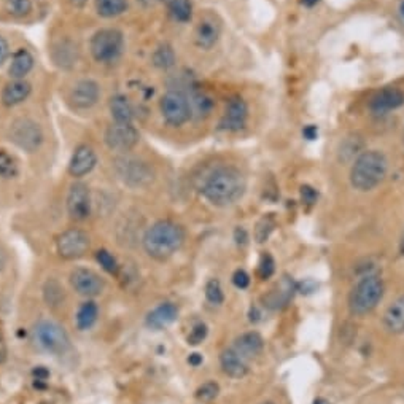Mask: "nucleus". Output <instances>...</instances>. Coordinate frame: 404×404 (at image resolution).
Masks as SVG:
<instances>
[{
	"instance_id": "6e6d98bb",
	"label": "nucleus",
	"mask_w": 404,
	"mask_h": 404,
	"mask_svg": "<svg viewBox=\"0 0 404 404\" xmlns=\"http://www.w3.org/2000/svg\"><path fill=\"white\" fill-rule=\"evenodd\" d=\"M400 13H401V18L404 19V0H403L401 5H400Z\"/></svg>"
},
{
	"instance_id": "4d7b16f0",
	"label": "nucleus",
	"mask_w": 404,
	"mask_h": 404,
	"mask_svg": "<svg viewBox=\"0 0 404 404\" xmlns=\"http://www.w3.org/2000/svg\"><path fill=\"white\" fill-rule=\"evenodd\" d=\"M314 404H328L327 401H323V400H317Z\"/></svg>"
},
{
	"instance_id": "aec40b11",
	"label": "nucleus",
	"mask_w": 404,
	"mask_h": 404,
	"mask_svg": "<svg viewBox=\"0 0 404 404\" xmlns=\"http://www.w3.org/2000/svg\"><path fill=\"white\" fill-rule=\"evenodd\" d=\"M32 94V84L28 80H10L0 92V101L5 107H16V105L28 101Z\"/></svg>"
},
{
	"instance_id": "bb28decb",
	"label": "nucleus",
	"mask_w": 404,
	"mask_h": 404,
	"mask_svg": "<svg viewBox=\"0 0 404 404\" xmlns=\"http://www.w3.org/2000/svg\"><path fill=\"white\" fill-rule=\"evenodd\" d=\"M234 350L239 355H242L245 360L256 356L263 350V339L258 333H245L236 339Z\"/></svg>"
},
{
	"instance_id": "c9c22d12",
	"label": "nucleus",
	"mask_w": 404,
	"mask_h": 404,
	"mask_svg": "<svg viewBox=\"0 0 404 404\" xmlns=\"http://www.w3.org/2000/svg\"><path fill=\"white\" fill-rule=\"evenodd\" d=\"M64 300V290L61 288L56 280H48L45 285V301L48 302V306L56 307Z\"/></svg>"
},
{
	"instance_id": "a18cd8bd",
	"label": "nucleus",
	"mask_w": 404,
	"mask_h": 404,
	"mask_svg": "<svg viewBox=\"0 0 404 404\" xmlns=\"http://www.w3.org/2000/svg\"><path fill=\"white\" fill-rule=\"evenodd\" d=\"M9 58H10V45L6 42V38L0 37V65H4Z\"/></svg>"
},
{
	"instance_id": "6e6552de",
	"label": "nucleus",
	"mask_w": 404,
	"mask_h": 404,
	"mask_svg": "<svg viewBox=\"0 0 404 404\" xmlns=\"http://www.w3.org/2000/svg\"><path fill=\"white\" fill-rule=\"evenodd\" d=\"M160 110L163 120L172 128H180L193 118L188 96L182 89H169L165 92L160 101Z\"/></svg>"
},
{
	"instance_id": "5fc2aeb1",
	"label": "nucleus",
	"mask_w": 404,
	"mask_h": 404,
	"mask_svg": "<svg viewBox=\"0 0 404 404\" xmlns=\"http://www.w3.org/2000/svg\"><path fill=\"white\" fill-rule=\"evenodd\" d=\"M400 250H401V255L404 256V234L401 237V242H400Z\"/></svg>"
},
{
	"instance_id": "58836bf2",
	"label": "nucleus",
	"mask_w": 404,
	"mask_h": 404,
	"mask_svg": "<svg viewBox=\"0 0 404 404\" xmlns=\"http://www.w3.org/2000/svg\"><path fill=\"white\" fill-rule=\"evenodd\" d=\"M205 297H207L212 304H217V306L224 301L223 288L217 279H212L205 285Z\"/></svg>"
},
{
	"instance_id": "7ed1b4c3",
	"label": "nucleus",
	"mask_w": 404,
	"mask_h": 404,
	"mask_svg": "<svg viewBox=\"0 0 404 404\" xmlns=\"http://www.w3.org/2000/svg\"><path fill=\"white\" fill-rule=\"evenodd\" d=\"M388 170V160L381 150H364L350 168V183L355 190L366 193L379 187Z\"/></svg>"
},
{
	"instance_id": "3c124183",
	"label": "nucleus",
	"mask_w": 404,
	"mask_h": 404,
	"mask_svg": "<svg viewBox=\"0 0 404 404\" xmlns=\"http://www.w3.org/2000/svg\"><path fill=\"white\" fill-rule=\"evenodd\" d=\"M5 264H6V255L4 253V250L0 249V271L5 268Z\"/></svg>"
},
{
	"instance_id": "0eeeda50",
	"label": "nucleus",
	"mask_w": 404,
	"mask_h": 404,
	"mask_svg": "<svg viewBox=\"0 0 404 404\" xmlns=\"http://www.w3.org/2000/svg\"><path fill=\"white\" fill-rule=\"evenodd\" d=\"M9 138L19 150L34 153L43 143V131L36 120L29 116L15 118L10 123Z\"/></svg>"
},
{
	"instance_id": "de8ad7c7",
	"label": "nucleus",
	"mask_w": 404,
	"mask_h": 404,
	"mask_svg": "<svg viewBox=\"0 0 404 404\" xmlns=\"http://www.w3.org/2000/svg\"><path fill=\"white\" fill-rule=\"evenodd\" d=\"M34 376H36V381H37V382H45L46 379H48L50 373H48V371H46L43 366H38V368L34 371Z\"/></svg>"
},
{
	"instance_id": "c85d7f7f",
	"label": "nucleus",
	"mask_w": 404,
	"mask_h": 404,
	"mask_svg": "<svg viewBox=\"0 0 404 404\" xmlns=\"http://www.w3.org/2000/svg\"><path fill=\"white\" fill-rule=\"evenodd\" d=\"M128 5V0H96V11L101 18L111 19L121 16Z\"/></svg>"
},
{
	"instance_id": "f8f14e48",
	"label": "nucleus",
	"mask_w": 404,
	"mask_h": 404,
	"mask_svg": "<svg viewBox=\"0 0 404 404\" xmlns=\"http://www.w3.org/2000/svg\"><path fill=\"white\" fill-rule=\"evenodd\" d=\"M58 253L64 260H78L89 249V237L84 231L70 228L58 237L56 241Z\"/></svg>"
},
{
	"instance_id": "473e14b6",
	"label": "nucleus",
	"mask_w": 404,
	"mask_h": 404,
	"mask_svg": "<svg viewBox=\"0 0 404 404\" xmlns=\"http://www.w3.org/2000/svg\"><path fill=\"white\" fill-rule=\"evenodd\" d=\"M77 46H74L69 42H61L59 45H56L55 50V59L56 62H59L61 65H72L77 61Z\"/></svg>"
},
{
	"instance_id": "ea45409f",
	"label": "nucleus",
	"mask_w": 404,
	"mask_h": 404,
	"mask_svg": "<svg viewBox=\"0 0 404 404\" xmlns=\"http://www.w3.org/2000/svg\"><path fill=\"white\" fill-rule=\"evenodd\" d=\"M218 392H220V387L217 382H205L196 390V398L202 403H209L217 398Z\"/></svg>"
},
{
	"instance_id": "423d86ee",
	"label": "nucleus",
	"mask_w": 404,
	"mask_h": 404,
	"mask_svg": "<svg viewBox=\"0 0 404 404\" xmlns=\"http://www.w3.org/2000/svg\"><path fill=\"white\" fill-rule=\"evenodd\" d=\"M114 169L118 178L131 188H142L153 182L155 174L151 165L141 158L123 153L114 160Z\"/></svg>"
},
{
	"instance_id": "9b49d317",
	"label": "nucleus",
	"mask_w": 404,
	"mask_h": 404,
	"mask_svg": "<svg viewBox=\"0 0 404 404\" xmlns=\"http://www.w3.org/2000/svg\"><path fill=\"white\" fill-rule=\"evenodd\" d=\"M67 214L75 222H84L91 217L92 200L89 187L83 182H75L67 193Z\"/></svg>"
},
{
	"instance_id": "2eb2a0df",
	"label": "nucleus",
	"mask_w": 404,
	"mask_h": 404,
	"mask_svg": "<svg viewBox=\"0 0 404 404\" xmlns=\"http://www.w3.org/2000/svg\"><path fill=\"white\" fill-rule=\"evenodd\" d=\"M70 283L78 295L94 297L102 293L105 283L97 273L86 268H77L70 273Z\"/></svg>"
},
{
	"instance_id": "e433bc0d",
	"label": "nucleus",
	"mask_w": 404,
	"mask_h": 404,
	"mask_svg": "<svg viewBox=\"0 0 404 404\" xmlns=\"http://www.w3.org/2000/svg\"><path fill=\"white\" fill-rule=\"evenodd\" d=\"M5 6L11 16L24 18L32 11V0H5Z\"/></svg>"
},
{
	"instance_id": "412c9836",
	"label": "nucleus",
	"mask_w": 404,
	"mask_h": 404,
	"mask_svg": "<svg viewBox=\"0 0 404 404\" xmlns=\"http://www.w3.org/2000/svg\"><path fill=\"white\" fill-rule=\"evenodd\" d=\"M36 59L32 53L26 48H18L11 55L9 64V77L10 80H26V77L34 69Z\"/></svg>"
},
{
	"instance_id": "dca6fc26",
	"label": "nucleus",
	"mask_w": 404,
	"mask_h": 404,
	"mask_svg": "<svg viewBox=\"0 0 404 404\" xmlns=\"http://www.w3.org/2000/svg\"><path fill=\"white\" fill-rule=\"evenodd\" d=\"M404 105V92L395 86H388L377 91L376 94L369 99V110L376 115H387L390 111L398 110Z\"/></svg>"
},
{
	"instance_id": "2f4dec72",
	"label": "nucleus",
	"mask_w": 404,
	"mask_h": 404,
	"mask_svg": "<svg viewBox=\"0 0 404 404\" xmlns=\"http://www.w3.org/2000/svg\"><path fill=\"white\" fill-rule=\"evenodd\" d=\"M363 141L359 136H350L341 143L339 148V158L344 161H352L360 153H363Z\"/></svg>"
},
{
	"instance_id": "09e8293b",
	"label": "nucleus",
	"mask_w": 404,
	"mask_h": 404,
	"mask_svg": "<svg viewBox=\"0 0 404 404\" xmlns=\"http://www.w3.org/2000/svg\"><path fill=\"white\" fill-rule=\"evenodd\" d=\"M188 363L191 364V366H200V364L202 363V355L191 354L190 359H188Z\"/></svg>"
},
{
	"instance_id": "ddd939ff",
	"label": "nucleus",
	"mask_w": 404,
	"mask_h": 404,
	"mask_svg": "<svg viewBox=\"0 0 404 404\" xmlns=\"http://www.w3.org/2000/svg\"><path fill=\"white\" fill-rule=\"evenodd\" d=\"M249 104L241 96H233L226 102L222 115L220 128L226 132H241L249 123Z\"/></svg>"
},
{
	"instance_id": "4be33fe9",
	"label": "nucleus",
	"mask_w": 404,
	"mask_h": 404,
	"mask_svg": "<svg viewBox=\"0 0 404 404\" xmlns=\"http://www.w3.org/2000/svg\"><path fill=\"white\" fill-rule=\"evenodd\" d=\"M295 293V285L293 280H290L288 277L280 280L274 290H271L269 293L263 297L264 306L269 309H282L290 302L291 296Z\"/></svg>"
},
{
	"instance_id": "1a4fd4ad",
	"label": "nucleus",
	"mask_w": 404,
	"mask_h": 404,
	"mask_svg": "<svg viewBox=\"0 0 404 404\" xmlns=\"http://www.w3.org/2000/svg\"><path fill=\"white\" fill-rule=\"evenodd\" d=\"M34 336L38 346L45 349L46 352L55 355H62L70 347V339L65 329L51 320H42L36 324Z\"/></svg>"
},
{
	"instance_id": "c756f323",
	"label": "nucleus",
	"mask_w": 404,
	"mask_h": 404,
	"mask_svg": "<svg viewBox=\"0 0 404 404\" xmlns=\"http://www.w3.org/2000/svg\"><path fill=\"white\" fill-rule=\"evenodd\" d=\"M151 61H153L155 67L161 69V70H169V69L174 67L175 62H177L175 51L170 45L163 43L155 50L153 56H151Z\"/></svg>"
},
{
	"instance_id": "20e7f679",
	"label": "nucleus",
	"mask_w": 404,
	"mask_h": 404,
	"mask_svg": "<svg viewBox=\"0 0 404 404\" xmlns=\"http://www.w3.org/2000/svg\"><path fill=\"white\" fill-rule=\"evenodd\" d=\"M126 48L124 36L115 28L96 31L89 40L91 56L99 64H114L123 56Z\"/></svg>"
},
{
	"instance_id": "f3484780",
	"label": "nucleus",
	"mask_w": 404,
	"mask_h": 404,
	"mask_svg": "<svg viewBox=\"0 0 404 404\" xmlns=\"http://www.w3.org/2000/svg\"><path fill=\"white\" fill-rule=\"evenodd\" d=\"M96 164H97V155L94 148L88 143L78 145L69 161V174L75 178H82L84 175L91 174L92 169L96 168Z\"/></svg>"
},
{
	"instance_id": "603ef678",
	"label": "nucleus",
	"mask_w": 404,
	"mask_h": 404,
	"mask_svg": "<svg viewBox=\"0 0 404 404\" xmlns=\"http://www.w3.org/2000/svg\"><path fill=\"white\" fill-rule=\"evenodd\" d=\"M304 6H315L317 4L320 2V0H301Z\"/></svg>"
},
{
	"instance_id": "72a5a7b5",
	"label": "nucleus",
	"mask_w": 404,
	"mask_h": 404,
	"mask_svg": "<svg viewBox=\"0 0 404 404\" xmlns=\"http://www.w3.org/2000/svg\"><path fill=\"white\" fill-rule=\"evenodd\" d=\"M275 218L274 215H264L260 222L256 223V228H255V239L256 242H266L269 239L271 233H273L274 228H275Z\"/></svg>"
},
{
	"instance_id": "7c9ffc66",
	"label": "nucleus",
	"mask_w": 404,
	"mask_h": 404,
	"mask_svg": "<svg viewBox=\"0 0 404 404\" xmlns=\"http://www.w3.org/2000/svg\"><path fill=\"white\" fill-rule=\"evenodd\" d=\"M99 315L97 304L92 301H86L77 312V327L80 329H89L96 323Z\"/></svg>"
},
{
	"instance_id": "13d9d810",
	"label": "nucleus",
	"mask_w": 404,
	"mask_h": 404,
	"mask_svg": "<svg viewBox=\"0 0 404 404\" xmlns=\"http://www.w3.org/2000/svg\"><path fill=\"white\" fill-rule=\"evenodd\" d=\"M261 404H274V403H271V401H266V403H261Z\"/></svg>"
},
{
	"instance_id": "b1692460",
	"label": "nucleus",
	"mask_w": 404,
	"mask_h": 404,
	"mask_svg": "<svg viewBox=\"0 0 404 404\" xmlns=\"http://www.w3.org/2000/svg\"><path fill=\"white\" fill-rule=\"evenodd\" d=\"M109 110L114 123L134 124L136 111L134 107H132L131 101L124 94H115L111 97L109 102Z\"/></svg>"
},
{
	"instance_id": "bf43d9fd",
	"label": "nucleus",
	"mask_w": 404,
	"mask_h": 404,
	"mask_svg": "<svg viewBox=\"0 0 404 404\" xmlns=\"http://www.w3.org/2000/svg\"><path fill=\"white\" fill-rule=\"evenodd\" d=\"M403 143H404V132H403Z\"/></svg>"
},
{
	"instance_id": "f257e3e1",
	"label": "nucleus",
	"mask_w": 404,
	"mask_h": 404,
	"mask_svg": "<svg viewBox=\"0 0 404 404\" xmlns=\"http://www.w3.org/2000/svg\"><path fill=\"white\" fill-rule=\"evenodd\" d=\"M247 188L241 169L231 164H222L205 175L201 185V195L215 207H229L241 200Z\"/></svg>"
},
{
	"instance_id": "c03bdc74",
	"label": "nucleus",
	"mask_w": 404,
	"mask_h": 404,
	"mask_svg": "<svg viewBox=\"0 0 404 404\" xmlns=\"http://www.w3.org/2000/svg\"><path fill=\"white\" fill-rule=\"evenodd\" d=\"M233 283L236 285L237 288L245 290L250 285V275L245 273V271H242V269L236 271L234 275H233Z\"/></svg>"
},
{
	"instance_id": "393cba45",
	"label": "nucleus",
	"mask_w": 404,
	"mask_h": 404,
	"mask_svg": "<svg viewBox=\"0 0 404 404\" xmlns=\"http://www.w3.org/2000/svg\"><path fill=\"white\" fill-rule=\"evenodd\" d=\"M220 364L223 373L233 377V379H241V377L249 373L247 361H245L244 356L237 354L234 349L223 350L220 355Z\"/></svg>"
},
{
	"instance_id": "37998d69",
	"label": "nucleus",
	"mask_w": 404,
	"mask_h": 404,
	"mask_svg": "<svg viewBox=\"0 0 404 404\" xmlns=\"http://www.w3.org/2000/svg\"><path fill=\"white\" fill-rule=\"evenodd\" d=\"M301 200L304 204L314 205L317 200H319V193H317L315 188L309 187V185H304V187H301Z\"/></svg>"
},
{
	"instance_id": "6ab92c4d",
	"label": "nucleus",
	"mask_w": 404,
	"mask_h": 404,
	"mask_svg": "<svg viewBox=\"0 0 404 404\" xmlns=\"http://www.w3.org/2000/svg\"><path fill=\"white\" fill-rule=\"evenodd\" d=\"M188 96V101L191 105V114H193V118H197V120H205L212 115L215 107V101L207 91L196 88V86L191 84L190 91H185Z\"/></svg>"
},
{
	"instance_id": "4468645a",
	"label": "nucleus",
	"mask_w": 404,
	"mask_h": 404,
	"mask_svg": "<svg viewBox=\"0 0 404 404\" xmlns=\"http://www.w3.org/2000/svg\"><path fill=\"white\" fill-rule=\"evenodd\" d=\"M101 99V86L91 78H82L75 82L69 92V101L78 110H88Z\"/></svg>"
},
{
	"instance_id": "4c0bfd02",
	"label": "nucleus",
	"mask_w": 404,
	"mask_h": 404,
	"mask_svg": "<svg viewBox=\"0 0 404 404\" xmlns=\"http://www.w3.org/2000/svg\"><path fill=\"white\" fill-rule=\"evenodd\" d=\"M96 260L97 263L101 264L102 269L104 271H107L109 274H116L118 273V269H120V266H118V261H116V258L110 253L109 250H99L97 253H96Z\"/></svg>"
},
{
	"instance_id": "cd10ccee",
	"label": "nucleus",
	"mask_w": 404,
	"mask_h": 404,
	"mask_svg": "<svg viewBox=\"0 0 404 404\" xmlns=\"http://www.w3.org/2000/svg\"><path fill=\"white\" fill-rule=\"evenodd\" d=\"M161 2L177 23L187 24L193 18V2L191 0H161Z\"/></svg>"
},
{
	"instance_id": "a19ab883",
	"label": "nucleus",
	"mask_w": 404,
	"mask_h": 404,
	"mask_svg": "<svg viewBox=\"0 0 404 404\" xmlns=\"http://www.w3.org/2000/svg\"><path fill=\"white\" fill-rule=\"evenodd\" d=\"M274 273H275L274 258L269 253H263L260 258V264H258V275H260L263 280H266L269 277H273Z\"/></svg>"
},
{
	"instance_id": "a211bd4d",
	"label": "nucleus",
	"mask_w": 404,
	"mask_h": 404,
	"mask_svg": "<svg viewBox=\"0 0 404 404\" xmlns=\"http://www.w3.org/2000/svg\"><path fill=\"white\" fill-rule=\"evenodd\" d=\"M222 26L214 16H204L196 26L195 42L201 50H212L220 40Z\"/></svg>"
},
{
	"instance_id": "5701e85b",
	"label": "nucleus",
	"mask_w": 404,
	"mask_h": 404,
	"mask_svg": "<svg viewBox=\"0 0 404 404\" xmlns=\"http://www.w3.org/2000/svg\"><path fill=\"white\" fill-rule=\"evenodd\" d=\"M177 317H178V309L175 304L163 302L147 315V324L151 329H163L174 323L177 320Z\"/></svg>"
},
{
	"instance_id": "864d4df0",
	"label": "nucleus",
	"mask_w": 404,
	"mask_h": 404,
	"mask_svg": "<svg viewBox=\"0 0 404 404\" xmlns=\"http://www.w3.org/2000/svg\"><path fill=\"white\" fill-rule=\"evenodd\" d=\"M5 344L2 342V339H0V361H2L5 359Z\"/></svg>"
},
{
	"instance_id": "a878e982",
	"label": "nucleus",
	"mask_w": 404,
	"mask_h": 404,
	"mask_svg": "<svg viewBox=\"0 0 404 404\" xmlns=\"http://www.w3.org/2000/svg\"><path fill=\"white\" fill-rule=\"evenodd\" d=\"M383 324L390 333H404V295L390 304L386 315H383Z\"/></svg>"
},
{
	"instance_id": "49530a36",
	"label": "nucleus",
	"mask_w": 404,
	"mask_h": 404,
	"mask_svg": "<svg viewBox=\"0 0 404 404\" xmlns=\"http://www.w3.org/2000/svg\"><path fill=\"white\" fill-rule=\"evenodd\" d=\"M302 137L307 138V141H315L319 137V128L315 124H307L306 128L302 129Z\"/></svg>"
},
{
	"instance_id": "8fccbe9b",
	"label": "nucleus",
	"mask_w": 404,
	"mask_h": 404,
	"mask_svg": "<svg viewBox=\"0 0 404 404\" xmlns=\"http://www.w3.org/2000/svg\"><path fill=\"white\" fill-rule=\"evenodd\" d=\"M69 2L75 6V9H83V6L89 2V0H69Z\"/></svg>"
},
{
	"instance_id": "f704fd0d",
	"label": "nucleus",
	"mask_w": 404,
	"mask_h": 404,
	"mask_svg": "<svg viewBox=\"0 0 404 404\" xmlns=\"http://www.w3.org/2000/svg\"><path fill=\"white\" fill-rule=\"evenodd\" d=\"M18 175V163L9 151L0 150V178H13Z\"/></svg>"
},
{
	"instance_id": "79ce46f5",
	"label": "nucleus",
	"mask_w": 404,
	"mask_h": 404,
	"mask_svg": "<svg viewBox=\"0 0 404 404\" xmlns=\"http://www.w3.org/2000/svg\"><path fill=\"white\" fill-rule=\"evenodd\" d=\"M205 336H207V327L204 323H197L188 334V342L191 346H197V344H201L205 339Z\"/></svg>"
},
{
	"instance_id": "f03ea898",
	"label": "nucleus",
	"mask_w": 404,
	"mask_h": 404,
	"mask_svg": "<svg viewBox=\"0 0 404 404\" xmlns=\"http://www.w3.org/2000/svg\"><path fill=\"white\" fill-rule=\"evenodd\" d=\"M185 242V231L172 220H160L151 224L143 234V249L148 256L165 261L177 253Z\"/></svg>"
},
{
	"instance_id": "39448f33",
	"label": "nucleus",
	"mask_w": 404,
	"mask_h": 404,
	"mask_svg": "<svg viewBox=\"0 0 404 404\" xmlns=\"http://www.w3.org/2000/svg\"><path fill=\"white\" fill-rule=\"evenodd\" d=\"M383 296V282L377 274H366L355 285L349 297V307L354 315H366L377 307Z\"/></svg>"
},
{
	"instance_id": "9d476101",
	"label": "nucleus",
	"mask_w": 404,
	"mask_h": 404,
	"mask_svg": "<svg viewBox=\"0 0 404 404\" xmlns=\"http://www.w3.org/2000/svg\"><path fill=\"white\" fill-rule=\"evenodd\" d=\"M141 141V134L134 124L111 123L104 132V142L116 153H128Z\"/></svg>"
}]
</instances>
